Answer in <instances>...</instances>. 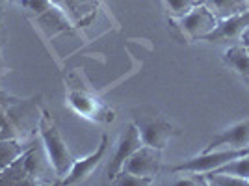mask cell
Returning <instances> with one entry per match:
<instances>
[{
    "instance_id": "obj_1",
    "label": "cell",
    "mask_w": 249,
    "mask_h": 186,
    "mask_svg": "<svg viewBox=\"0 0 249 186\" xmlns=\"http://www.w3.org/2000/svg\"><path fill=\"white\" fill-rule=\"evenodd\" d=\"M39 138H41L43 149H45V153H47L52 167L56 171V177L62 181L63 177L69 173V169L73 167L76 158L69 151L62 132L58 130L54 119L47 112H43L41 119H39Z\"/></svg>"
},
{
    "instance_id": "obj_22",
    "label": "cell",
    "mask_w": 249,
    "mask_h": 186,
    "mask_svg": "<svg viewBox=\"0 0 249 186\" xmlns=\"http://www.w3.org/2000/svg\"><path fill=\"white\" fill-rule=\"evenodd\" d=\"M0 74H2V67H0Z\"/></svg>"
},
{
    "instance_id": "obj_4",
    "label": "cell",
    "mask_w": 249,
    "mask_h": 186,
    "mask_svg": "<svg viewBox=\"0 0 249 186\" xmlns=\"http://www.w3.org/2000/svg\"><path fill=\"white\" fill-rule=\"evenodd\" d=\"M142 145H143V142H142V138H140L138 127H136L134 123H128L123 129L121 136H119V140H117V144H115L114 155H112L110 162H108V167H106V173H108V181H110V183H112L115 179V175L123 169L124 162L130 158V155H132L134 151H138Z\"/></svg>"
},
{
    "instance_id": "obj_16",
    "label": "cell",
    "mask_w": 249,
    "mask_h": 186,
    "mask_svg": "<svg viewBox=\"0 0 249 186\" xmlns=\"http://www.w3.org/2000/svg\"><path fill=\"white\" fill-rule=\"evenodd\" d=\"M114 185H121V186H145V185H153V181H149V179H143V177H138L134 173H128V171H124L121 169L115 179L112 181Z\"/></svg>"
},
{
    "instance_id": "obj_25",
    "label": "cell",
    "mask_w": 249,
    "mask_h": 186,
    "mask_svg": "<svg viewBox=\"0 0 249 186\" xmlns=\"http://www.w3.org/2000/svg\"><path fill=\"white\" fill-rule=\"evenodd\" d=\"M248 51H249V47H248Z\"/></svg>"
},
{
    "instance_id": "obj_10",
    "label": "cell",
    "mask_w": 249,
    "mask_h": 186,
    "mask_svg": "<svg viewBox=\"0 0 249 186\" xmlns=\"http://www.w3.org/2000/svg\"><path fill=\"white\" fill-rule=\"evenodd\" d=\"M219 149H232V151L249 149V119L238 121L221 130L210 140L205 151H219Z\"/></svg>"
},
{
    "instance_id": "obj_14",
    "label": "cell",
    "mask_w": 249,
    "mask_h": 186,
    "mask_svg": "<svg viewBox=\"0 0 249 186\" xmlns=\"http://www.w3.org/2000/svg\"><path fill=\"white\" fill-rule=\"evenodd\" d=\"M28 149L22 144H19L15 138L8 140H0V171H4L6 167H10L19 156H22Z\"/></svg>"
},
{
    "instance_id": "obj_17",
    "label": "cell",
    "mask_w": 249,
    "mask_h": 186,
    "mask_svg": "<svg viewBox=\"0 0 249 186\" xmlns=\"http://www.w3.org/2000/svg\"><path fill=\"white\" fill-rule=\"evenodd\" d=\"M166 2H167V6H169V10H171V15H173V17H182V15L188 13L196 4H199L196 0H166Z\"/></svg>"
},
{
    "instance_id": "obj_19",
    "label": "cell",
    "mask_w": 249,
    "mask_h": 186,
    "mask_svg": "<svg viewBox=\"0 0 249 186\" xmlns=\"http://www.w3.org/2000/svg\"><path fill=\"white\" fill-rule=\"evenodd\" d=\"M242 43H244L246 47H249V26L246 28V32H244V36H242Z\"/></svg>"
},
{
    "instance_id": "obj_2",
    "label": "cell",
    "mask_w": 249,
    "mask_h": 186,
    "mask_svg": "<svg viewBox=\"0 0 249 186\" xmlns=\"http://www.w3.org/2000/svg\"><path fill=\"white\" fill-rule=\"evenodd\" d=\"M248 151L249 149H244V151H232V149L203 151L201 155L182 160L180 164L177 166H171L169 171L171 173H210V171H216L218 167H221V166L231 162V160H234V158H238V156H242Z\"/></svg>"
},
{
    "instance_id": "obj_5",
    "label": "cell",
    "mask_w": 249,
    "mask_h": 186,
    "mask_svg": "<svg viewBox=\"0 0 249 186\" xmlns=\"http://www.w3.org/2000/svg\"><path fill=\"white\" fill-rule=\"evenodd\" d=\"M69 106L73 108L78 115H82L89 121L97 123H112L115 119V114L112 108H108L106 104L97 99L95 95L86 92H71L69 93Z\"/></svg>"
},
{
    "instance_id": "obj_24",
    "label": "cell",
    "mask_w": 249,
    "mask_h": 186,
    "mask_svg": "<svg viewBox=\"0 0 249 186\" xmlns=\"http://www.w3.org/2000/svg\"><path fill=\"white\" fill-rule=\"evenodd\" d=\"M248 6H249V0H248Z\"/></svg>"
},
{
    "instance_id": "obj_11",
    "label": "cell",
    "mask_w": 249,
    "mask_h": 186,
    "mask_svg": "<svg viewBox=\"0 0 249 186\" xmlns=\"http://www.w3.org/2000/svg\"><path fill=\"white\" fill-rule=\"evenodd\" d=\"M36 21L39 24V28L45 32L47 37H54V36H58V34H62V32L71 28L69 17L65 15V11L58 4H52L45 13H41L39 17H36Z\"/></svg>"
},
{
    "instance_id": "obj_18",
    "label": "cell",
    "mask_w": 249,
    "mask_h": 186,
    "mask_svg": "<svg viewBox=\"0 0 249 186\" xmlns=\"http://www.w3.org/2000/svg\"><path fill=\"white\" fill-rule=\"evenodd\" d=\"M21 4L34 17H39L52 6V0H21Z\"/></svg>"
},
{
    "instance_id": "obj_7",
    "label": "cell",
    "mask_w": 249,
    "mask_h": 186,
    "mask_svg": "<svg viewBox=\"0 0 249 186\" xmlns=\"http://www.w3.org/2000/svg\"><path fill=\"white\" fill-rule=\"evenodd\" d=\"M249 26V11L240 13V15H232L227 19H219L216 28L205 36L201 41L216 43V45H238L242 43V36L246 28Z\"/></svg>"
},
{
    "instance_id": "obj_6",
    "label": "cell",
    "mask_w": 249,
    "mask_h": 186,
    "mask_svg": "<svg viewBox=\"0 0 249 186\" xmlns=\"http://www.w3.org/2000/svg\"><path fill=\"white\" fill-rule=\"evenodd\" d=\"M160 167H162V151L151 147V145H142L138 151L130 155V158L123 166L124 171L149 179L153 183H155L156 175L160 173Z\"/></svg>"
},
{
    "instance_id": "obj_15",
    "label": "cell",
    "mask_w": 249,
    "mask_h": 186,
    "mask_svg": "<svg viewBox=\"0 0 249 186\" xmlns=\"http://www.w3.org/2000/svg\"><path fill=\"white\" fill-rule=\"evenodd\" d=\"M216 171H219V173H231V175L242 177V179L249 181V151L244 153L242 156H238V158L227 162V164H223Z\"/></svg>"
},
{
    "instance_id": "obj_23",
    "label": "cell",
    "mask_w": 249,
    "mask_h": 186,
    "mask_svg": "<svg viewBox=\"0 0 249 186\" xmlns=\"http://www.w3.org/2000/svg\"><path fill=\"white\" fill-rule=\"evenodd\" d=\"M246 80H248V82H249V78H246Z\"/></svg>"
},
{
    "instance_id": "obj_8",
    "label": "cell",
    "mask_w": 249,
    "mask_h": 186,
    "mask_svg": "<svg viewBox=\"0 0 249 186\" xmlns=\"http://www.w3.org/2000/svg\"><path fill=\"white\" fill-rule=\"evenodd\" d=\"M134 125L140 130V138L143 145H151L155 149H164L169 138L173 136V127L162 117H140L136 115Z\"/></svg>"
},
{
    "instance_id": "obj_20",
    "label": "cell",
    "mask_w": 249,
    "mask_h": 186,
    "mask_svg": "<svg viewBox=\"0 0 249 186\" xmlns=\"http://www.w3.org/2000/svg\"><path fill=\"white\" fill-rule=\"evenodd\" d=\"M62 2H65V0H52V4H58V6H60Z\"/></svg>"
},
{
    "instance_id": "obj_3",
    "label": "cell",
    "mask_w": 249,
    "mask_h": 186,
    "mask_svg": "<svg viewBox=\"0 0 249 186\" xmlns=\"http://www.w3.org/2000/svg\"><path fill=\"white\" fill-rule=\"evenodd\" d=\"M216 24H218V19L212 15V11L208 10L203 2L196 4L182 17H177V26L194 41L203 39L205 36H208L216 28Z\"/></svg>"
},
{
    "instance_id": "obj_12",
    "label": "cell",
    "mask_w": 249,
    "mask_h": 186,
    "mask_svg": "<svg viewBox=\"0 0 249 186\" xmlns=\"http://www.w3.org/2000/svg\"><path fill=\"white\" fill-rule=\"evenodd\" d=\"M216 19H227L232 15H240L249 11L248 0H205L203 2Z\"/></svg>"
},
{
    "instance_id": "obj_21",
    "label": "cell",
    "mask_w": 249,
    "mask_h": 186,
    "mask_svg": "<svg viewBox=\"0 0 249 186\" xmlns=\"http://www.w3.org/2000/svg\"><path fill=\"white\" fill-rule=\"evenodd\" d=\"M197 2H205V0H197Z\"/></svg>"
},
{
    "instance_id": "obj_26",
    "label": "cell",
    "mask_w": 249,
    "mask_h": 186,
    "mask_svg": "<svg viewBox=\"0 0 249 186\" xmlns=\"http://www.w3.org/2000/svg\"><path fill=\"white\" fill-rule=\"evenodd\" d=\"M196 2H197V0H196Z\"/></svg>"
},
{
    "instance_id": "obj_9",
    "label": "cell",
    "mask_w": 249,
    "mask_h": 186,
    "mask_svg": "<svg viewBox=\"0 0 249 186\" xmlns=\"http://www.w3.org/2000/svg\"><path fill=\"white\" fill-rule=\"evenodd\" d=\"M106 151H108V136L103 134L101 136V144H99V147L95 149L91 155L74 160L73 167L69 169V173L63 177L60 183H62V185H67V186L69 185H80V183H84V181H86V179L95 171V167L104 160Z\"/></svg>"
},
{
    "instance_id": "obj_13",
    "label": "cell",
    "mask_w": 249,
    "mask_h": 186,
    "mask_svg": "<svg viewBox=\"0 0 249 186\" xmlns=\"http://www.w3.org/2000/svg\"><path fill=\"white\" fill-rule=\"evenodd\" d=\"M223 62L231 69H234L238 74H242L244 78H249V51L244 43L231 45L227 51H225Z\"/></svg>"
}]
</instances>
